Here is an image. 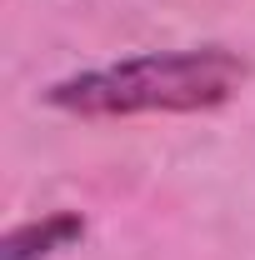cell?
<instances>
[{
	"mask_svg": "<svg viewBox=\"0 0 255 260\" xmlns=\"http://www.w3.org/2000/svg\"><path fill=\"white\" fill-rule=\"evenodd\" d=\"M80 235H85V220L75 210H55V215H40V220H25V225L5 230L0 260H45L55 250H70Z\"/></svg>",
	"mask_w": 255,
	"mask_h": 260,
	"instance_id": "2",
	"label": "cell"
},
{
	"mask_svg": "<svg viewBox=\"0 0 255 260\" xmlns=\"http://www.w3.org/2000/svg\"><path fill=\"white\" fill-rule=\"evenodd\" d=\"M250 80V65L225 45L200 50H150L130 60L65 75L45 90V105L85 120H125V115H200L220 110Z\"/></svg>",
	"mask_w": 255,
	"mask_h": 260,
	"instance_id": "1",
	"label": "cell"
}]
</instances>
